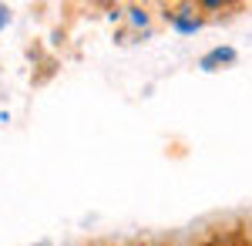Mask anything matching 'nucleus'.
<instances>
[{
    "label": "nucleus",
    "instance_id": "obj_1",
    "mask_svg": "<svg viewBox=\"0 0 252 246\" xmlns=\"http://www.w3.org/2000/svg\"><path fill=\"white\" fill-rule=\"evenodd\" d=\"M165 20H168V27H172L175 34H182V38H192V34H198V31L205 27L202 10H198V7H189V3L165 10Z\"/></svg>",
    "mask_w": 252,
    "mask_h": 246
},
{
    "label": "nucleus",
    "instance_id": "obj_2",
    "mask_svg": "<svg viewBox=\"0 0 252 246\" xmlns=\"http://www.w3.org/2000/svg\"><path fill=\"white\" fill-rule=\"evenodd\" d=\"M235 61H239V51L232 44H219V47H212V51H205L198 57V68L205 75H212V71H222V68H232Z\"/></svg>",
    "mask_w": 252,
    "mask_h": 246
},
{
    "label": "nucleus",
    "instance_id": "obj_3",
    "mask_svg": "<svg viewBox=\"0 0 252 246\" xmlns=\"http://www.w3.org/2000/svg\"><path fill=\"white\" fill-rule=\"evenodd\" d=\"M125 20H128V27H135V31H141L148 38V27H152V10L148 7H141V3L125 7Z\"/></svg>",
    "mask_w": 252,
    "mask_h": 246
},
{
    "label": "nucleus",
    "instance_id": "obj_4",
    "mask_svg": "<svg viewBox=\"0 0 252 246\" xmlns=\"http://www.w3.org/2000/svg\"><path fill=\"white\" fill-rule=\"evenodd\" d=\"M10 20H14V10H10L7 3H0V34H3V31L10 27Z\"/></svg>",
    "mask_w": 252,
    "mask_h": 246
},
{
    "label": "nucleus",
    "instance_id": "obj_5",
    "mask_svg": "<svg viewBox=\"0 0 252 246\" xmlns=\"http://www.w3.org/2000/svg\"><path fill=\"white\" fill-rule=\"evenodd\" d=\"M108 20H111V24H121V20H125V10H121V7H111V10H108Z\"/></svg>",
    "mask_w": 252,
    "mask_h": 246
},
{
    "label": "nucleus",
    "instance_id": "obj_6",
    "mask_svg": "<svg viewBox=\"0 0 252 246\" xmlns=\"http://www.w3.org/2000/svg\"><path fill=\"white\" fill-rule=\"evenodd\" d=\"M195 246H225L219 236H209V240H202V243H195Z\"/></svg>",
    "mask_w": 252,
    "mask_h": 246
}]
</instances>
